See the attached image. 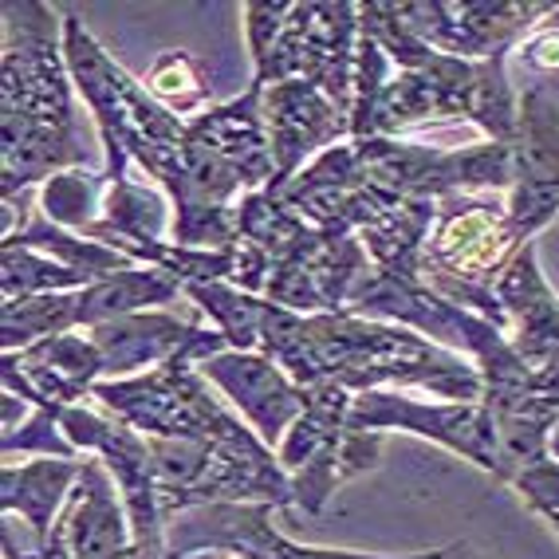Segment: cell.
I'll use <instances>...</instances> for the list:
<instances>
[{"label":"cell","mask_w":559,"mask_h":559,"mask_svg":"<svg viewBox=\"0 0 559 559\" xmlns=\"http://www.w3.org/2000/svg\"><path fill=\"white\" fill-rule=\"evenodd\" d=\"M260 355L288 370L300 386H343L347 394L386 386H426L441 399L480 402L485 382L473 359L394 323L359 316H296L269 304Z\"/></svg>","instance_id":"1"},{"label":"cell","mask_w":559,"mask_h":559,"mask_svg":"<svg viewBox=\"0 0 559 559\" xmlns=\"http://www.w3.org/2000/svg\"><path fill=\"white\" fill-rule=\"evenodd\" d=\"M0 44V193L24 198L63 170L87 166L63 21L44 0H4Z\"/></svg>","instance_id":"2"},{"label":"cell","mask_w":559,"mask_h":559,"mask_svg":"<svg viewBox=\"0 0 559 559\" xmlns=\"http://www.w3.org/2000/svg\"><path fill=\"white\" fill-rule=\"evenodd\" d=\"M63 56H68L75 91L99 127L103 151H107L103 178L127 181V166L139 162L166 190V198H174L190 158V122L170 115L142 87V80L122 71L75 12L63 16Z\"/></svg>","instance_id":"3"},{"label":"cell","mask_w":559,"mask_h":559,"mask_svg":"<svg viewBox=\"0 0 559 559\" xmlns=\"http://www.w3.org/2000/svg\"><path fill=\"white\" fill-rule=\"evenodd\" d=\"M520 249L528 245H516L512 237L509 201L500 193H445L438 198V221L421 252V280L438 296L497 323L509 335L497 284Z\"/></svg>","instance_id":"4"},{"label":"cell","mask_w":559,"mask_h":559,"mask_svg":"<svg viewBox=\"0 0 559 559\" xmlns=\"http://www.w3.org/2000/svg\"><path fill=\"white\" fill-rule=\"evenodd\" d=\"M91 399H99L107 414L122 418L142 438H186V441H221V445H245L257 433L237 409L217 399L201 362L190 355L162 362L139 379L95 382Z\"/></svg>","instance_id":"5"},{"label":"cell","mask_w":559,"mask_h":559,"mask_svg":"<svg viewBox=\"0 0 559 559\" xmlns=\"http://www.w3.org/2000/svg\"><path fill=\"white\" fill-rule=\"evenodd\" d=\"M355 56H359V4H288L276 40L252 56V87L311 83L340 110H355Z\"/></svg>","instance_id":"6"},{"label":"cell","mask_w":559,"mask_h":559,"mask_svg":"<svg viewBox=\"0 0 559 559\" xmlns=\"http://www.w3.org/2000/svg\"><path fill=\"white\" fill-rule=\"evenodd\" d=\"M272 504H198L174 516L166 532L170 559L221 551L233 559H477L469 544H450L438 551H414V556H367V551H335L296 544L272 524Z\"/></svg>","instance_id":"7"},{"label":"cell","mask_w":559,"mask_h":559,"mask_svg":"<svg viewBox=\"0 0 559 559\" xmlns=\"http://www.w3.org/2000/svg\"><path fill=\"white\" fill-rule=\"evenodd\" d=\"M347 426L359 433H418L500 477V433L485 402H418L399 390H367L350 402Z\"/></svg>","instance_id":"8"},{"label":"cell","mask_w":559,"mask_h":559,"mask_svg":"<svg viewBox=\"0 0 559 559\" xmlns=\"http://www.w3.org/2000/svg\"><path fill=\"white\" fill-rule=\"evenodd\" d=\"M414 36L430 44L433 51L457 56V60H492L520 48V36L539 21L551 16L556 4H516V0H480V4H421V0H402L394 4Z\"/></svg>","instance_id":"9"},{"label":"cell","mask_w":559,"mask_h":559,"mask_svg":"<svg viewBox=\"0 0 559 559\" xmlns=\"http://www.w3.org/2000/svg\"><path fill=\"white\" fill-rule=\"evenodd\" d=\"M559 213V107L548 91L528 87L520 99V130L512 139L509 229L516 245H532Z\"/></svg>","instance_id":"10"},{"label":"cell","mask_w":559,"mask_h":559,"mask_svg":"<svg viewBox=\"0 0 559 559\" xmlns=\"http://www.w3.org/2000/svg\"><path fill=\"white\" fill-rule=\"evenodd\" d=\"M367 272L370 257L359 237L311 229L300 249L272 269L264 300L296 316H340Z\"/></svg>","instance_id":"11"},{"label":"cell","mask_w":559,"mask_h":559,"mask_svg":"<svg viewBox=\"0 0 559 559\" xmlns=\"http://www.w3.org/2000/svg\"><path fill=\"white\" fill-rule=\"evenodd\" d=\"M134 548L127 500L119 480L110 477L103 457H83V473L68 504L56 516V528L32 548L36 559H122Z\"/></svg>","instance_id":"12"},{"label":"cell","mask_w":559,"mask_h":559,"mask_svg":"<svg viewBox=\"0 0 559 559\" xmlns=\"http://www.w3.org/2000/svg\"><path fill=\"white\" fill-rule=\"evenodd\" d=\"M87 335L103 355V382L139 379V374L178 359V355L205 362L221 350H229L217 328H198V323L178 320L170 311L119 316V320H107L99 328H87Z\"/></svg>","instance_id":"13"},{"label":"cell","mask_w":559,"mask_h":559,"mask_svg":"<svg viewBox=\"0 0 559 559\" xmlns=\"http://www.w3.org/2000/svg\"><path fill=\"white\" fill-rule=\"evenodd\" d=\"M201 374L249 421V430L269 450H276L284 433L292 430V421L308 406V390L260 350H221L201 362Z\"/></svg>","instance_id":"14"},{"label":"cell","mask_w":559,"mask_h":559,"mask_svg":"<svg viewBox=\"0 0 559 559\" xmlns=\"http://www.w3.org/2000/svg\"><path fill=\"white\" fill-rule=\"evenodd\" d=\"M260 99H264L272 158H276V181L269 186L272 193L284 190L323 151L350 139V115L311 83H272V87H260Z\"/></svg>","instance_id":"15"},{"label":"cell","mask_w":559,"mask_h":559,"mask_svg":"<svg viewBox=\"0 0 559 559\" xmlns=\"http://www.w3.org/2000/svg\"><path fill=\"white\" fill-rule=\"evenodd\" d=\"M0 379L9 394H21L28 406H83L95 382H103V355L87 331H68L9 350L0 359Z\"/></svg>","instance_id":"16"},{"label":"cell","mask_w":559,"mask_h":559,"mask_svg":"<svg viewBox=\"0 0 559 559\" xmlns=\"http://www.w3.org/2000/svg\"><path fill=\"white\" fill-rule=\"evenodd\" d=\"M190 134L213 154L217 162H225L245 190H269L276 181V158H272V139H269V119H264V99L260 87H249L245 95L229 103H217L205 115L190 122Z\"/></svg>","instance_id":"17"},{"label":"cell","mask_w":559,"mask_h":559,"mask_svg":"<svg viewBox=\"0 0 559 559\" xmlns=\"http://www.w3.org/2000/svg\"><path fill=\"white\" fill-rule=\"evenodd\" d=\"M497 300L509 320V343L528 370H544L559 359V296L536 264V245L520 249L497 284Z\"/></svg>","instance_id":"18"},{"label":"cell","mask_w":559,"mask_h":559,"mask_svg":"<svg viewBox=\"0 0 559 559\" xmlns=\"http://www.w3.org/2000/svg\"><path fill=\"white\" fill-rule=\"evenodd\" d=\"M80 473L83 461L68 457H36L24 461V465L4 461V469H0V509H4V516L21 512L36 544H44L56 528V516L68 504Z\"/></svg>","instance_id":"19"},{"label":"cell","mask_w":559,"mask_h":559,"mask_svg":"<svg viewBox=\"0 0 559 559\" xmlns=\"http://www.w3.org/2000/svg\"><path fill=\"white\" fill-rule=\"evenodd\" d=\"M178 296H186L178 280L139 264V269L119 272V276L99 280V284L75 292V323H80V331H87L107 320H119V316L162 311V304H174Z\"/></svg>","instance_id":"20"},{"label":"cell","mask_w":559,"mask_h":559,"mask_svg":"<svg viewBox=\"0 0 559 559\" xmlns=\"http://www.w3.org/2000/svg\"><path fill=\"white\" fill-rule=\"evenodd\" d=\"M174 201L166 198L162 186H139V181H107V198H103V217L91 225L83 237L99 240L107 249L127 252L130 245H146L162 240L166 210Z\"/></svg>","instance_id":"21"},{"label":"cell","mask_w":559,"mask_h":559,"mask_svg":"<svg viewBox=\"0 0 559 559\" xmlns=\"http://www.w3.org/2000/svg\"><path fill=\"white\" fill-rule=\"evenodd\" d=\"M4 240H12V245H28V249H36V252H48L51 260H60V264H68L71 272H80L87 284H99V280L119 276V272L139 269L130 257L107 249V245H99V240L80 237V233H68V229H60V225H51L40 210L32 213L21 229Z\"/></svg>","instance_id":"22"},{"label":"cell","mask_w":559,"mask_h":559,"mask_svg":"<svg viewBox=\"0 0 559 559\" xmlns=\"http://www.w3.org/2000/svg\"><path fill=\"white\" fill-rule=\"evenodd\" d=\"M186 296L210 316L213 328L229 343V350L260 347V328H264V311H269L264 296H252V292L221 284V280H213V284H186Z\"/></svg>","instance_id":"23"},{"label":"cell","mask_w":559,"mask_h":559,"mask_svg":"<svg viewBox=\"0 0 559 559\" xmlns=\"http://www.w3.org/2000/svg\"><path fill=\"white\" fill-rule=\"evenodd\" d=\"M91 288L80 272H71L68 264L51 260L48 252H36L28 245H0V296L9 300H36V296H51V292H83Z\"/></svg>","instance_id":"24"},{"label":"cell","mask_w":559,"mask_h":559,"mask_svg":"<svg viewBox=\"0 0 559 559\" xmlns=\"http://www.w3.org/2000/svg\"><path fill=\"white\" fill-rule=\"evenodd\" d=\"M68 331H80L75 292H51V296H36V300L0 304V347H4V355L51 340V335H68Z\"/></svg>","instance_id":"25"},{"label":"cell","mask_w":559,"mask_h":559,"mask_svg":"<svg viewBox=\"0 0 559 559\" xmlns=\"http://www.w3.org/2000/svg\"><path fill=\"white\" fill-rule=\"evenodd\" d=\"M142 87L151 91L170 115H178L186 122H193L198 115H205L213 107V87L190 51H162L158 60L146 68V75H142Z\"/></svg>","instance_id":"26"},{"label":"cell","mask_w":559,"mask_h":559,"mask_svg":"<svg viewBox=\"0 0 559 559\" xmlns=\"http://www.w3.org/2000/svg\"><path fill=\"white\" fill-rule=\"evenodd\" d=\"M103 198H107V178L103 174L63 170L40 186V213L68 233H87L103 217Z\"/></svg>","instance_id":"27"},{"label":"cell","mask_w":559,"mask_h":559,"mask_svg":"<svg viewBox=\"0 0 559 559\" xmlns=\"http://www.w3.org/2000/svg\"><path fill=\"white\" fill-rule=\"evenodd\" d=\"M0 453L4 461H12L16 453H36V457H68V461H83V453L63 438L56 414L44 406H28V418L0 438Z\"/></svg>","instance_id":"28"},{"label":"cell","mask_w":559,"mask_h":559,"mask_svg":"<svg viewBox=\"0 0 559 559\" xmlns=\"http://www.w3.org/2000/svg\"><path fill=\"white\" fill-rule=\"evenodd\" d=\"M520 60L532 71H559V32H539L528 44H520Z\"/></svg>","instance_id":"29"},{"label":"cell","mask_w":559,"mask_h":559,"mask_svg":"<svg viewBox=\"0 0 559 559\" xmlns=\"http://www.w3.org/2000/svg\"><path fill=\"white\" fill-rule=\"evenodd\" d=\"M32 559H36V556H32ZM122 559H170V556H166L162 548H146V544H134V548H130Z\"/></svg>","instance_id":"30"},{"label":"cell","mask_w":559,"mask_h":559,"mask_svg":"<svg viewBox=\"0 0 559 559\" xmlns=\"http://www.w3.org/2000/svg\"><path fill=\"white\" fill-rule=\"evenodd\" d=\"M4 559H32V551L16 548V536H12V524H4Z\"/></svg>","instance_id":"31"},{"label":"cell","mask_w":559,"mask_h":559,"mask_svg":"<svg viewBox=\"0 0 559 559\" xmlns=\"http://www.w3.org/2000/svg\"><path fill=\"white\" fill-rule=\"evenodd\" d=\"M186 559H233V556H221V551H198V556H186Z\"/></svg>","instance_id":"32"},{"label":"cell","mask_w":559,"mask_h":559,"mask_svg":"<svg viewBox=\"0 0 559 559\" xmlns=\"http://www.w3.org/2000/svg\"><path fill=\"white\" fill-rule=\"evenodd\" d=\"M551 32H559V4L551 9Z\"/></svg>","instance_id":"33"},{"label":"cell","mask_w":559,"mask_h":559,"mask_svg":"<svg viewBox=\"0 0 559 559\" xmlns=\"http://www.w3.org/2000/svg\"><path fill=\"white\" fill-rule=\"evenodd\" d=\"M544 520H548L551 528H556V532H559V512H548V516H544Z\"/></svg>","instance_id":"34"}]
</instances>
